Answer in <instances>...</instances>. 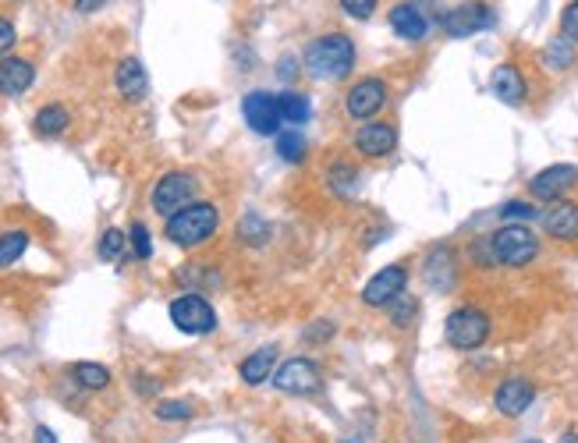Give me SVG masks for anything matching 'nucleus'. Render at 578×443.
Listing matches in <instances>:
<instances>
[{
  "mask_svg": "<svg viewBox=\"0 0 578 443\" xmlns=\"http://www.w3.org/2000/svg\"><path fill=\"white\" fill-rule=\"evenodd\" d=\"M15 43H18V29H15V22L0 15V57H8L11 50H15Z\"/></svg>",
  "mask_w": 578,
  "mask_h": 443,
  "instance_id": "nucleus-40",
  "label": "nucleus"
},
{
  "mask_svg": "<svg viewBox=\"0 0 578 443\" xmlns=\"http://www.w3.org/2000/svg\"><path fill=\"white\" fill-rule=\"evenodd\" d=\"M36 82V64L29 57H0V96H25Z\"/></svg>",
  "mask_w": 578,
  "mask_h": 443,
  "instance_id": "nucleus-19",
  "label": "nucleus"
},
{
  "mask_svg": "<svg viewBox=\"0 0 578 443\" xmlns=\"http://www.w3.org/2000/svg\"><path fill=\"white\" fill-rule=\"evenodd\" d=\"M135 387H139V394H146V397L160 394V380H146V376H135Z\"/></svg>",
  "mask_w": 578,
  "mask_h": 443,
  "instance_id": "nucleus-43",
  "label": "nucleus"
},
{
  "mask_svg": "<svg viewBox=\"0 0 578 443\" xmlns=\"http://www.w3.org/2000/svg\"><path fill=\"white\" fill-rule=\"evenodd\" d=\"M387 82H383L380 75H369V78H359L352 89H348V96H344V114L352 117V121H373L376 114H380L383 107H387Z\"/></svg>",
  "mask_w": 578,
  "mask_h": 443,
  "instance_id": "nucleus-11",
  "label": "nucleus"
},
{
  "mask_svg": "<svg viewBox=\"0 0 578 443\" xmlns=\"http://www.w3.org/2000/svg\"><path fill=\"white\" fill-rule=\"evenodd\" d=\"M419 298H412L405 291V295H398L394 298L391 305H387V319H391V327H398V330H408L415 323V319H419Z\"/></svg>",
  "mask_w": 578,
  "mask_h": 443,
  "instance_id": "nucleus-31",
  "label": "nucleus"
},
{
  "mask_svg": "<svg viewBox=\"0 0 578 443\" xmlns=\"http://www.w3.org/2000/svg\"><path fill=\"white\" fill-rule=\"evenodd\" d=\"M277 358H281L277 344H263V348H256L252 355H245L242 366H238V376H242L245 387H263V383H270V376H274L277 369Z\"/></svg>",
  "mask_w": 578,
  "mask_h": 443,
  "instance_id": "nucleus-21",
  "label": "nucleus"
},
{
  "mask_svg": "<svg viewBox=\"0 0 578 443\" xmlns=\"http://www.w3.org/2000/svg\"><path fill=\"white\" fill-rule=\"evenodd\" d=\"M341 4V11L348 18H355V22H369V18L376 15V8H380V0H337Z\"/></svg>",
  "mask_w": 578,
  "mask_h": 443,
  "instance_id": "nucleus-36",
  "label": "nucleus"
},
{
  "mask_svg": "<svg viewBox=\"0 0 578 443\" xmlns=\"http://www.w3.org/2000/svg\"><path fill=\"white\" fill-rule=\"evenodd\" d=\"M352 149L362 160H387L398 149V128L387 121H362L352 135Z\"/></svg>",
  "mask_w": 578,
  "mask_h": 443,
  "instance_id": "nucleus-13",
  "label": "nucleus"
},
{
  "mask_svg": "<svg viewBox=\"0 0 578 443\" xmlns=\"http://www.w3.org/2000/svg\"><path fill=\"white\" fill-rule=\"evenodd\" d=\"M557 443H578V433H575V429H564L561 440H557Z\"/></svg>",
  "mask_w": 578,
  "mask_h": 443,
  "instance_id": "nucleus-45",
  "label": "nucleus"
},
{
  "mask_svg": "<svg viewBox=\"0 0 578 443\" xmlns=\"http://www.w3.org/2000/svg\"><path fill=\"white\" fill-rule=\"evenodd\" d=\"M539 224H543V234L557 245H578V203H571V199L547 203V210L539 213Z\"/></svg>",
  "mask_w": 578,
  "mask_h": 443,
  "instance_id": "nucleus-16",
  "label": "nucleus"
},
{
  "mask_svg": "<svg viewBox=\"0 0 578 443\" xmlns=\"http://www.w3.org/2000/svg\"><path fill=\"white\" fill-rule=\"evenodd\" d=\"M298 68H302V61H295V57H281V61H277V75H281L284 82H295Z\"/></svg>",
  "mask_w": 578,
  "mask_h": 443,
  "instance_id": "nucleus-41",
  "label": "nucleus"
},
{
  "mask_svg": "<svg viewBox=\"0 0 578 443\" xmlns=\"http://www.w3.org/2000/svg\"><path fill=\"white\" fill-rule=\"evenodd\" d=\"M532 401H536V387H532L525 376H508V380H500L497 390H493V408H497V415H504V419L525 415L532 408Z\"/></svg>",
  "mask_w": 578,
  "mask_h": 443,
  "instance_id": "nucleus-17",
  "label": "nucleus"
},
{
  "mask_svg": "<svg viewBox=\"0 0 578 443\" xmlns=\"http://www.w3.org/2000/svg\"><path fill=\"white\" fill-rule=\"evenodd\" d=\"M490 249L493 263L504 270H525L539 259V234L532 231V224H500L497 231H490Z\"/></svg>",
  "mask_w": 578,
  "mask_h": 443,
  "instance_id": "nucleus-3",
  "label": "nucleus"
},
{
  "mask_svg": "<svg viewBox=\"0 0 578 443\" xmlns=\"http://www.w3.org/2000/svg\"><path fill=\"white\" fill-rule=\"evenodd\" d=\"M68 376L79 383L82 390H89V394L110 387V369L103 366V362H75V366L68 369Z\"/></svg>",
  "mask_w": 578,
  "mask_h": 443,
  "instance_id": "nucleus-27",
  "label": "nucleus"
},
{
  "mask_svg": "<svg viewBox=\"0 0 578 443\" xmlns=\"http://www.w3.org/2000/svg\"><path fill=\"white\" fill-rule=\"evenodd\" d=\"M192 199H199V178L192 171H167L164 178L153 185V192H149V206L164 220L171 217V213H178L181 206L192 203Z\"/></svg>",
  "mask_w": 578,
  "mask_h": 443,
  "instance_id": "nucleus-6",
  "label": "nucleus"
},
{
  "mask_svg": "<svg viewBox=\"0 0 578 443\" xmlns=\"http://www.w3.org/2000/svg\"><path fill=\"white\" fill-rule=\"evenodd\" d=\"M437 18L440 15L433 11V0H398L387 11V22H391L394 36L405 39V43H422L433 32Z\"/></svg>",
  "mask_w": 578,
  "mask_h": 443,
  "instance_id": "nucleus-7",
  "label": "nucleus"
},
{
  "mask_svg": "<svg viewBox=\"0 0 578 443\" xmlns=\"http://www.w3.org/2000/svg\"><path fill=\"white\" fill-rule=\"evenodd\" d=\"M437 25L451 39H469L493 29V25H497V11H493L490 4H483V0H465V4H454V8L440 11Z\"/></svg>",
  "mask_w": 578,
  "mask_h": 443,
  "instance_id": "nucleus-8",
  "label": "nucleus"
},
{
  "mask_svg": "<svg viewBox=\"0 0 578 443\" xmlns=\"http://www.w3.org/2000/svg\"><path fill=\"white\" fill-rule=\"evenodd\" d=\"M110 0H75V11H79V15H96V11L100 8H107Z\"/></svg>",
  "mask_w": 578,
  "mask_h": 443,
  "instance_id": "nucleus-42",
  "label": "nucleus"
},
{
  "mask_svg": "<svg viewBox=\"0 0 578 443\" xmlns=\"http://www.w3.org/2000/svg\"><path fill=\"white\" fill-rule=\"evenodd\" d=\"M242 117L245 125L252 128L263 139H274L284 132V114H281V93H270V89H252L242 100Z\"/></svg>",
  "mask_w": 578,
  "mask_h": 443,
  "instance_id": "nucleus-9",
  "label": "nucleus"
},
{
  "mask_svg": "<svg viewBox=\"0 0 578 443\" xmlns=\"http://www.w3.org/2000/svg\"><path fill=\"white\" fill-rule=\"evenodd\" d=\"M561 36H568L578 47V0H568L561 11Z\"/></svg>",
  "mask_w": 578,
  "mask_h": 443,
  "instance_id": "nucleus-38",
  "label": "nucleus"
},
{
  "mask_svg": "<svg viewBox=\"0 0 578 443\" xmlns=\"http://www.w3.org/2000/svg\"><path fill=\"white\" fill-rule=\"evenodd\" d=\"M235 231H238V241L249 245V249H263L266 241L274 238V224H270V220H266L263 213H256V210L242 213Z\"/></svg>",
  "mask_w": 578,
  "mask_h": 443,
  "instance_id": "nucleus-24",
  "label": "nucleus"
},
{
  "mask_svg": "<svg viewBox=\"0 0 578 443\" xmlns=\"http://www.w3.org/2000/svg\"><path fill=\"white\" fill-rule=\"evenodd\" d=\"M114 89L125 103H139L149 93V75L142 68L139 57H121L118 68H114Z\"/></svg>",
  "mask_w": 578,
  "mask_h": 443,
  "instance_id": "nucleus-20",
  "label": "nucleus"
},
{
  "mask_svg": "<svg viewBox=\"0 0 578 443\" xmlns=\"http://www.w3.org/2000/svg\"><path fill=\"white\" fill-rule=\"evenodd\" d=\"M405 291H408V266L391 263L366 280V288H362V305H369V309H387V305H391L398 295H405Z\"/></svg>",
  "mask_w": 578,
  "mask_h": 443,
  "instance_id": "nucleus-12",
  "label": "nucleus"
},
{
  "mask_svg": "<svg viewBox=\"0 0 578 443\" xmlns=\"http://www.w3.org/2000/svg\"><path fill=\"white\" fill-rule=\"evenodd\" d=\"M490 330V312L479 309V305H458L444 319V341L454 351H479L490 341Z\"/></svg>",
  "mask_w": 578,
  "mask_h": 443,
  "instance_id": "nucleus-4",
  "label": "nucleus"
},
{
  "mask_svg": "<svg viewBox=\"0 0 578 443\" xmlns=\"http://www.w3.org/2000/svg\"><path fill=\"white\" fill-rule=\"evenodd\" d=\"M281 114H284V125H291V128L309 125V121H313V100L305 93L288 89V93H281Z\"/></svg>",
  "mask_w": 578,
  "mask_h": 443,
  "instance_id": "nucleus-28",
  "label": "nucleus"
},
{
  "mask_svg": "<svg viewBox=\"0 0 578 443\" xmlns=\"http://www.w3.org/2000/svg\"><path fill=\"white\" fill-rule=\"evenodd\" d=\"M465 256H469V263L472 266H479V270H493V249H490V234L486 238H476V241H469V249H465Z\"/></svg>",
  "mask_w": 578,
  "mask_h": 443,
  "instance_id": "nucleus-35",
  "label": "nucleus"
},
{
  "mask_svg": "<svg viewBox=\"0 0 578 443\" xmlns=\"http://www.w3.org/2000/svg\"><path fill=\"white\" fill-rule=\"evenodd\" d=\"M128 252H132L135 263L153 259V238H149V227L142 224V220H135V224L128 227Z\"/></svg>",
  "mask_w": 578,
  "mask_h": 443,
  "instance_id": "nucleus-32",
  "label": "nucleus"
},
{
  "mask_svg": "<svg viewBox=\"0 0 578 443\" xmlns=\"http://www.w3.org/2000/svg\"><path fill=\"white\" fill-rule=\"evenodd\" d=\"M575 185H578L575 164H550L529 178V195L539 199V203H557V199H568V192Z\"/></svg>",
  "mask_w": 578,
  "mask_h": 443,
  "instance_id": "nucleus-14",
  "label": "nucleus"
},
{
  "mask_svg": "<svg viewBox=\"0 0 578 443\" xmlns=\"http://www.w3.org/2000/svg\"><path fill=\"white\" fill-rule=\"evenodd\" d=\"M270 383H274V390H281V394H316V390L323 387V369L316 366L313 358H288V362H281V366L274 369V376H270Z\"/></svg>",
  "mask_w": 578,
  "mask_h": 443,
  "instance_id": "nucleus-10",
  "label": "nucleus"
},
{
  "mask_svg": "<svg viewBox=\"0 0 578 443\" xmlns=\"http://www.w3.org/2000/svg\"><path fill=\"white\" fill-rule=\"evenodd\" d=\"M25 252H29V231H22V227H8V231L0 234V270L15 266Z\"/></svg>",
  "mask_w": 578,
  "mask_h": 443,
  "instance_id": "nucleus-29",
  "label": "nucleus"
},
{
  "mask_svg": "<svg viewBox=\"0 0 578 443\" xmlns=\"http://www.w3.org/2000/svg\"><path fill=\"white\" fill-rule=\"evenodd\" d=\"M327 185L337 199H355L362 188V171L355 164H348V160H334L327 167Z\"/></svg>",
  "mask_w": 578,
  "mask_h": 443,
  "instance_id": "nucleus-23",
  "label": "nucleus"
},
{
  "mask_svg": "<svg viewBox=\"0 0 578 443\" xmlns=\"http://www.w3.org/2000/svg\"><path fill=\"white\" fill-rule=\"evenodd\" d=\"M539 217V210L525 199H508L500 206V224H532Z\"/></svg>",
  "mask_w": 578,
  "mask_h": 443,
  "instance_id": "nucleus-34",
  "label": "nucleus"
},
{
  "mask_svg": "<svg viewBox=\"0 0 578 443\" xmlns=\"http://www.w3.org/2000/svg\"><path fill=\"white\" fill-rule=\"evenodd\" d=\"M302 337L313 344V348H320V344H327L330 337H334V323H330V319H320V323H313V327H305Z\"/></svg>",
  "mask_w": 578,
  "mask_h": 443,
  "instance_id": "nucleus-39",
  "label": "nucleus"
},
{
  "mask_svg": "<svg viewBox=\"0 0 578 443\" xmlns=\"http://www.w3.org/2000/svg\"><path fill=\"white\" fill-rule=\"evenodd\" d=\"M96 256H100L103 263H121V259L128 256V231L107 227V231L100 234V241H96Z\"/></svg>",
  "mask_w": 578,
  "mask_h": 443,
  "instance_id": "nucleus-30",
  "label": "nucleus"
},
{
  "mask_svg": "<svg viewBox=\"0 0 578 443\" xmlns=\"http://www.w3.org/2000/svg\"><path fill=\"white\" fill-rule=\"evenodd\" d=\"M355 61H359V50L348 32H323L302 54V68L320 82H344L355 71Z\"/></svg>",
  "mask_w": 578,
  "mask_h": 443,
  "instance_id": "nucleus-1",
  "label": "nucleus"
},
{
  "mask_svg": "<svg viewBox=\"0 0 578 443\" xmlns=\"http://www.w3.org/2000/svg\"><path fill=\"white\" fill-rule=\"evenodd\" d=\"M71 125V110L64 107V103H43L40 110H36V117H32V132L40 135V139H57V135H64Z\"/></svg>",
  "mask_w": 578,
  "mask_h": 443,
  "instance_id": "nucleus-22",
  "label": "nucleus"
},
{
  "mask_svg": "<svg viewBox=\"0 0 578 443\" xmlns=\"http://www.w3.org/2000/svg\"><path fill=\"white\" fill-rule=\"evenodd\" d=\"M153 415H157L160 422H188L196 415V405L185 401V397H167V401H160V405L153 408Z\"/></svg>",
  "mask_w": 578,
  "mask_h": 443,
  "instance_id": "nucleus-33",
  "label": "nucleus"
},
{
  "mask_svg": "<svg viewBox=\"0 0 578 443\" xmlns=\"http://www.w3.org/2000/svg\"><path fill=\"white\" fill-rule=\"evenodd\" d=\"M490 93L497 96L504 107H522L529 96V82H525L518 64H497L490 75Z\"/></svg>",
  "mask_w": 578,
  "mask_h": 443,
  "instance_id": "nucleus-18",
  "label": "nucleus"
},
{
  "mask_svg": "<svg viewBox=\"0 0 578 443\" xmlns=\"http://www.w3.org/2000/svg\"><path fill=\"white\" fill-rule=\"evenodd\" d=\"M539 61H543V68H550V71H568L578 64V47L568 36H554L547 47H543Z\"/></svg>",
  "mask_w": 578,
  "mask_h": 443,
  "instance_id": "nucleus-25",
  "label": "nucleus"
},
{
  "mask_svg": "<svg viewBox=\"0 0 578 443\" xmlns=\"http://www.w3.org/2000/svg\"><path fill=\"white\" fill-rule=\"evenodd\" d=\"M36 443H57L54 429H50V426H36Z\"/></svg>",
  "mask_w": 578,
  "mask_h": 443,
  "instance_id": "nucleus-44",
  "label": "nucleus"
},
{
  "mask_svg": "<svg viewBox=\"0 0 578 443\" xmlns=\"http://www.w3.org/2000/svg\"><path fill=\"white\" fill-rule=\"evenodd\" d=\"M167 316H171L174 327L188 337H206L217 330V309H213L199 291H185V295L174 298V302L167 305Z\"/></svg>",
  "mask_w": 578,
  "mask_h": 443,
  "instance_id": "nucleus-5",
  "label": "nucleus"
},
{
  "mask_svg": "<svg viewBox=\"0 0 578 443\" xmlns=\"http://www.w3.org/2000/svg\"><path fill=\"white\" fill-rule=\"evenodd\" d=\"M220 231V210L210 199H192L188 206H181L178 213L164 220V234L171 245L178 249H199L213 234Z\"/></svg>",
  "mask_w": 578,
  "mask_h": 443,
  "instance_id": "nucleus-2",
  "label": "nucleus"
},
{
  "mask_svg": "<svg viewBox=\"0 0 578 443\" xmlns=\"http://www.w3.org/2000/svg\"><path fill=\"white\" fill-rule=\"evenodd\" d=\"M274 149L284 164H291V167L309 160V142H305V135L298 132V128H284L281 135H274Z\"/></svg>",
  "mask_w": 578,
  "mask_h": 443,
  "instance_id": "nucleus-26",
  "label": "nucleus"
},
{
  "mask_svg": "<svg viewBox=\"0 0 578 443\" xmlns=\"http://www.w3.org/2000/svg\"><path fill=\"white\" fill-rule=\"evenodd\" d=\"M422 280L440 295L458 288V252L451 245H433L422 259Z\"/></svg>",
  "mask_w": 578,
  "mask_h": 443,
  "instance_id": "nucleus-15",
  "label": "nucleus"
},
{
  "mask_svg": "<svg viewBox=\"0 0 578 443\" xmlns=\"http://www.w3.org/2000/svg\"><path fill=\"white\" fill-rule=\"evenodd\" d=\"M178 280H188V288H213V284H220L217 273L199 270V266H185V270H178Z\"/></svg>",
  "mask_w": 578,
  "mask_h": 443,
  "instance_id": "nucleus-37",
  "label": "nucleus"
},
{
  "mask_svg": "<svg viewBox=\"0 0 578 443\" xmlns=\"http://www.w3.org/2000/svg\"><path fill=\"white\" fill-rule=\"evenodd\" d=\"M522 443H539V440H522Z\"/></svg>",
  "mask_w": 578,
  "mask_h": 443,
  "instance_id": "nucleus-46",
  "label": "nucleus"
}]
</instances>
